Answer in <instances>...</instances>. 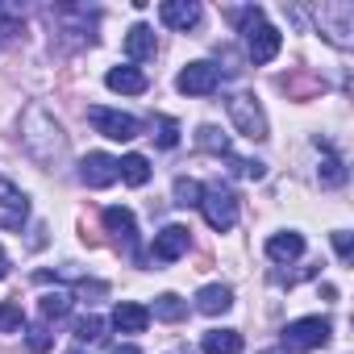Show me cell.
Returning a JSON list of instances; mask_svg holds the SVG:
<instances>
[{"mask_svg": "<svg viewBox=\"0 0 354 354\" xmlns=\"http://www.w3.org/2000/svg\"><path fill=\"white\" fill-rule=\"evenodd\" d=\"M21 146L42 162V167H55L63 154H67V133L59 125L55 113H46L42 104H30L21 113Z\"/></svg>", "mask_w": 354, "mask_h": 354, "instance_id": "cell-1", "label": "cell"}, {"mask_svg": "<svg viewBox=\"0 0 354 354\" xmlns=\"http://www.w3.org/2000/svg\"><path fill=\"white\" fill-rule=\"evenodd\" d=\"M196 209L205 213V221H209L217 234H225V230H234V225H238V196H234L225 184H213V188H205Z\"/></svg>", "mask_w": 354, "mask_h": 354, "instance_id": "cell-2", "label": "cell"}, {"mask_svg": "<svg viewBox=\"0 0 354 354\" xmlns=\"http://www.w3.org/2000/svg\"><path fill=\"white\" fill-rule=\"evenodd\" d=\"M225 109H230V121L238 125L242 138H250V142H263V138H267V113H263V104H259L254 96L238 92V96L225 100Z\"/></svg>", "mask_w": 354, "mask_h": 354, "instance_id": "cell-3", "label": "cell"}, {"mask_svg": "<svg viewBox=\"0 0 354 354\" xmlns=\"http://www.w3.org/2000/svg\"><path fill=\"white\" fill-rule=\"evenodd\" d=\"M317 26H321V34L333 46H342V50L354 46V9L350 5H321L317 9Z\"/></svg>", "mask_w": 354, "mask_h": 354, "instance_id": "cell-4", "label": "cell"}, {"mask_svg": "<svg viewBox=\"0 0 354 354\" xmlns=\"http://www.w3.org/2000/svg\"><path fill=\"white\" fill-rule=\"evenodd\" d=\"M329 342V321L325 317H300V321H288L283 325V346L288 350H321Z\"/></svg>", "mask_w": 354, "mask_h": 354, "instance_id": "cell-5", "label": "cell"}, {"mask_svg": "<svg viewBox=\"0 0 354 354\" xmlns=\"http://www.w3.org/2000/svg\"><path fill=\"white\" fill-rule=\"evenodd\" d=\"M88 121L96 125V133H104L109 142H133L142 133V121L117 109H88Z\"/></svg>", "mask_w": 354, "mask_h": 354, "instance_id": "cell-6", "label": "cell"}, {"mask_svg": "<svg viewBox=\"0 0 354 354\" xmlns=\"http://www.w3.org/2000/svg\"><path fill=\"white\" fill-rule=\"evenodd\" d=\"M242 34H246V55H250V63H271V59L279 55V42H283V38H279V30H275L267 17H254Z\"/></svg>", "mask_w": 354, "mask_h": 354, "instance_id": "cell-7", "label": "cell"}, {"mask_svg": "<svg viewBox=\"0 0 354 354\" xmlns=\"http://www.w3.org/2000/svg\"><path fill=\"white\" fill-rule=\"evenodd\" d=\"M217 84H221V67H213V63H188L180 75H175V88H180L184 96H209V92H217Z\"/></svg>", "mask_w": 354, "mask_h": 354, "instance_id": "cell-8", "label": "cell"}, {"mask_svg": "<svg viewBox=\"0 0 354 354\" xmlns=\"http://www.w3.org/2000/svg\"><path fill=\"white\" fill-rule=\"evenodd\" d=\"M192 246V230L188 225H162L154 234V259L158 263H175V259H184Z\"/></svg>", "mask_w": 354, "mask_h": 354, "instance_id": "cell-9", "label": "cell"}, {"mask_svg": "<svg viewBox=\"0 0 354 354\" xmlns=\"http://www.w3.org/2000/svg\"><path fill=\"white\" fill-rule=\"evenodd\" d=\"M80 180H84L88 188H109V184H117V180H121V175H117V158L104 154V150H92V154L80 162Z\"/></svg>", "mask_w": 354, "mask_h": 354, "instance_id": "cell-10", "label": "cell"}, {"mask_svg": "<svg viewBox=\"0 0 354 354\" xmlns=\"http://www.w3.org/2000/svg\"><path fill=\"white\" fill-rule=\"evenodd\" d=\"M158 21L167 30H192L201 21V5H196V0H162V5H158Z\"/></svg>", "mask_w": 354, "mask_h": 354, "instance_id": "cell-11", "label": "cell"}, {"mask_svg": "<svg viewBox=\"0 0 354 354\" xmlns=\"http://www.w3.org/2000/svg\"><path fill=\"white\" fill-rule=\"evenodd\" d=\"M104 230H109L117 242H125L129 250L138 246V221H133V209H125V205L104 209Z\"/></svg>", "mask_w": 354, "mask_h": 354, "instance_id": "cell-12", "label": "cell"}, {"mask_svg": "<svg viewBox=\"0 0 354 354\" xmlns=\"http://www.w3.org/2000/svg\"><path fill=\"white\" fill-rule=\"evenodd\" d=\"M146 325H150V308H146V304L121 300V304L113 308V329H117V333H146Z\"/></svg>", "mask_w": 354, "mask_h": 354, "instance_id": "cell-13", "label": "cell"}, {"mask_svg": "<svg viewBox=\"0 0 354 354\" xmlns=\"http://www.w3.org/2000/svg\"><path fill=\"white\" fill-rule=\"evenodd\" d=\"M104 84H109V92H121V96H142L150 88L146 71H138V67H109Z\"/></svg>", "mask_w": 354, "mask_h": 354, "instance_id": "cell-14", "label": "cell"}, {"mask_svg": "<svg viewBox=\"0 0 354 354\" xmlns=\"http://www.w3.org/2000/svg\"><path fill=\"white\" fill-rule=\"evenodd\" d=\"M300 254H304V234L283 230V234H271V238H267V259H271V263H292V259H300Z\"/></svg>", "mask_w": 354, "mask_h": 354, "instance_id": "cell-15", "label": "cell"}, {"mask_svg": "<svg viewBox=\"0 0 354 354\" xmlns=\"http://www.w3.org/2000/svg\"><path fill=\"white\" fill-rule=\"evenodd\" d=\"M0 209L9 213V217H5V225H21V221H26V213H30V201H26V192H21L13 180H0Z\"/></svg>", "mask_w": 354, "mask_h": 354, "instance_id": "cell-16", "label": "cell"}, {"mask_svg": "<svg viewBox=\"0 0 354 354\" xmlns=\"http://www.w3.org/2000/svg\"><path fill=\"white\" fill-rule=\"evenodd\" d=\"M230 304H234V292H230L225 283H205V288L196 292V308H201L205 317H217V313H230Z\"/></svg>", "mask_w": 354, "mask_h": 354, "instance_id": "cell-17", "label": "cell"}, {"mask_svg": "<svg viewBox=\"0 0 354 354\" xmlns=\"http://www.w3.org/2000/svg\"><path fill=\"white\" fill-rule=\"evenodd\" d=\"M154 50H158V38H154V30H150V26H133V30L125 34V55H129L133 63L154 59Z\"/></svg>", "mask_w": 354, "mask_h": 354, "instance_id": "cell-18", "label": "cell"}, {"mask_svg": "<svg viewBox=\"0 0 354 354\" xmlns=\"http://www.w3.org/2000/svg\"><path fill=\"white\" fill-rule=\"evenodd\" d=\"M201 350L205 354H242V333L238 329H209Z\"/></svg>", "mask_w": 354, "mask_h": 354, "instance_id": "cell-19", "label": "cell"}, {"mask_svg": "<svg viewBox=\"0 0 354 354\" xmlns=\"http://www.w3.org/2000/svg\"><path fill=\"white\" fill-rule=\"evenodd\" d=\"M117 175H121L129 188H142V184L150 180V162H146V154H125V158H117Z\"/></svg>", "mask_w": 354, "mask_h": 354, "instance_id": "cell-20", "label": "cell"}, {"mask_svg": "<svg viewBox=\"0 0 354 354\" xmlns=\"http://www.w3.org/2000/svg\"><path fill=\"white\" fill-rule=\"evenodd\" d=\"M184 313H188V300L175 296V292H162V296L154 300V308H150L154 321H184Z\"/></svg>", "mask_w": 354, "mask_h": 354, "instance_id": "cell-21", "label": "cell"}, {"mask_svg": "<svg viewBox=\"0 0 354 354\" xmlns=\"http://www.w3.org/2000/svg\"><path fill=\"white\" fill-rule=\"evenodd\" d=\"M38 308H42L46 321H59V317L71 313V292H46V296L38 300Z\"/></svg>", "mask_w": 354, "mask_h": 354, "instance_id": "cell-22", "label": "cell"}, {"mask_svg": "<svg viewBox=\"0 0 354 354\" xmlns=\"http://www.w3.org/2000/svg\"><path fill=\"white\" fill-rule=\"evenodd\" d=\"M171 192H175V205H180V209H192V205H201V192H205V184H196V180H188V175H180Z\"/></svg>", "mask_w": 354, "mask_h": 354, "instance_id": "cell-23", "label": "cell"}, {"mask_svg": "<svg viewBox=\"0 0 354 354\" xmlns=\"http://www.w3.org/2000/svg\"><path fill=\"white\" fill-rule=\"evenodd\" d=\"M317 175H321V184H325V188H342V184H346V167H342V158H333V154L321 162Z\"/></svg>", "mask_w": 354, "mask_h": 354, "instance_id": "cell-24", "label": "cell"}, {"mask_svg": "<svg viewBox=\"0 0 354 354\" xmlns=\"http://www.w3.org/2000/svg\"><path fill=\"white\" fill-rule=\"evenodd\" d=\"M196 142H201L205 150H217V154H230V142H225V133H221L217 125H201V129H196Z\"/></svg>", "mask_w": 354, "mask_h": 354, "instance_id": "cell-25", "label": "cell"}, {"mask_svg": "<svg viewBox=\"0 0 354 354\" xmlns=\"http://www.w3.org/2000/svg\"><path fill=\"white\" fill-rule=\"evenodd\" d=\"M21 325H26V313H21V304L5 300V304H0V329H5V333H17Z\"/></svg>", "mask_w": 354, "mask_h": 354, "instance_id": "cell-26", "label": "cell"}, {"mask_svg": "<svg viewBox=\"0 0 354 354\" xmlns=\"http://www.w3.org/2000/svg\"><path fill=\"white\" fill-rule=\"evenodd\" d=\"M75 337H80V342H100V337H104V321L88 313V317L75 325Z\"/></svg>", "mask_w": 354, "mask_h": 354, "instance_id": "cell-27", "label": "cell"}, {"mask_svg": "<svg viewBox=\"0 0 354 354\" xmlns=\"http://www.w3.org/2000/svg\"><path fill=\"white\" fill-rule=\"evenodd\" d=\"M154 138H158V146L171 150L175 142H180V125H175L171 117H158V121H154Z\"/></svg>", "mask_w": 354, "mask_h": 354, "instance_id": "cell-28", "label": "cell"}, {"mask_svg": "<svg viewBox=\"0 0 354 354\" xmlns=\"http://www.w3.org/2000/svg\"><path fill=\"white\" fill-rule=\"evenodd\" d=\"M50 342H55V337H50V329H46V325H34V329L26 333V346H30L34 354H46V350H50Z\"/></svg>", "mask_w": 354, "mask_h": 354, "instance_id": "cell-29", "label": "cell"}, {"mask_svg": "<svg viewBox=\"0 0 354 354\" xmlns=\"http://www.w3.org/2000/svg\"><path fill=\"white\" fill-rule=\"evenodd\" d=\"M234 171L242 175V180H263L267 162H259V158H234Z\"/></svg>", "mask_w": 354, "mask_h": 354, "instance_id": "cell-30", "label": "cell"}, {"mask_svg": "<svg viewBox=\"0 0 354 354\" xmlns=\"http://www.w3.org/2000/svg\"><path fill=\"white\" fill-rule=\"evenodd\" d=\"M333 250H337V259H342V263L354 254V238H350V230H333Z\"/></svg>", "mask_w": 354, "mask_h": 354, "instance_id": "cell-31", "label": "cell"}, {"mask_svg": "<svg viewBox=\"0 0 354 354\" xmlns=\"http://www.w3.org/2000/svg\"><path fill=\"white\" fill-rule=\"evenodd\" d=\"M17 21H21V9H13V5H0V30L9 34V30H13Z\"/></svg>", "mask_w": 354, "mask_h": 354, "instance_id": "cell-32", "label": "cell"}, {"mask_svg": "<svg viewBox=\"0 0 354 354\" xmlns=\"http://www.w3.org/2000/svg\"><path fill=\"white\" fill-rule=\"evenodd\" d=\"M9 275V254H5V246H0V279Z\"/></svg>", "mask_w": 354, "mask_h": 354, "instance_id": "cell-33", "label": "cell"}, {"mask_svg": "<svg viewBox=\"0 0 354 354\" xmlns=\"http://www.w3.org/2000/svg\"><path fill=\"white\" fill-rule=\"evenodd\" d=\"M113 354H142V350H138V346H117Z\"/></svg>", "mask_w": 354, "mask_h": 354, "instance_id": "cell-34", "label": "cell"}, {"mask_svg": "<svg viewBox=\"0 0 354 354\" xmlns=\"http://www.w3.org/2000/svg\"><path fill=\"white\" fill-rule=\"evenodd\" d=\"M171 354H188V350H171Z\"/></svg>", "mask_w": 354, "mask_h": 354, "instance_id": "cell-35", "label": "cell"}, {"mask_svg": "<svg viewBox=\"0 0 354 354\" xmlns=\"http://www.w3.org/2000/svg\"><path fill=\"white\" fill-rule=\"evenodd\" d=\"M71 354H80V350H71Z\"/></svg>", "mask_w": 354, "mask_h": 354, "instance_id": "cell-36", "label": "cell"}]
</instances>
